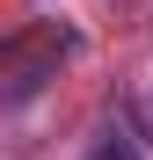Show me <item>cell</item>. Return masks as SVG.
<instances>
[{"mask_svg": "<svg viewBox=\"0 0 153 160\" xmlns=\"http://www.w3.org/2000/svg\"><path fill=\"white\" fill-rule=\"evenodd\" d=\"M95 160H139V146H131V138H124V131H110V138H102V146H95Z\"/></svg>", "mask_w": 153, "mask_h": 160, "instance_id": "cell-2", "label": "cell"}, {"mask_svg": "<svg viewBox=\"0 0 153 160\" xmlns=\"http://www.w3.org/2000/svg\"><path fill=\"white\" fill-rule=\"evenodd\" d=\"M73 58V29L66 22H22V29L0 37V109H22V102H37L59 66Z\"/></svg>", "mask_w": 153, "mask_h": 160, "instance_id": "cell-1", "label": "cell"}]
</instances>
